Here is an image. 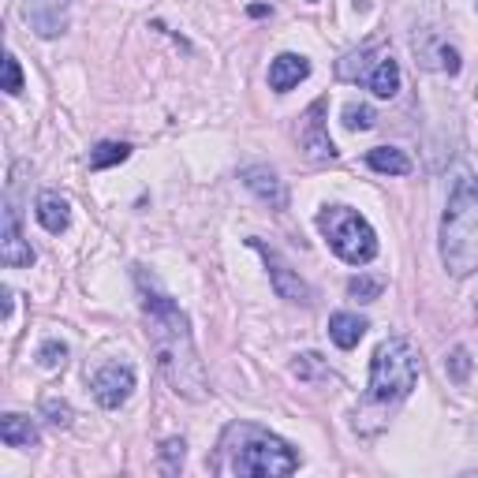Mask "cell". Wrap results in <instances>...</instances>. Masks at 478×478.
Here are the masks:
<instances>
[{"instance_id": "24", "label": "cell", "mask_w": 478, "mask_h": 478, "mask_svg": "<svg viewBox=\"0 0 478 478\" xmlns=\"http://www.w3.org/2000/svg\"><path fill=\"white\" fill-rule=\"evenodd\" d=\"M449 374H452V381H467V374H471V355H467V348H456V351H452Z\"/></svg>"}, {"instance_id": "9", "label": "cell", "mask_w": 478, "mask_h": 478, "mask_svg": "<svg viewBox=\"0 0 478 478\" xmlns=\"http://www.w3.org/2000/svg\"><path fill=\"white\" fill-rule=\"evenodd\" d=\"M251 247L255 251H262V258H265V265H269V276H273V288H276V296L281 299H292V303H310V288L299 281V276L288 269V262H281V255H273V251H265L258 239H251Z\"/></svg>"}, {"instance_id": "6", "label": "cell", "mask_w": 478, "mask_h": 478, "mask_svg": "<svg viewBox=\"0 0 478 478\" xmlns=\"http://www.w3.org/2000/svg\"><path fill=\"white\" fill-rule=\"evenodd\" d=\"M90 389H94L101 408H120V404H128V396L135 392V370L128 363H105L94 374Z\"/></svg>"}, {"instance_id": "18", "label": "cell", "mask_w": 478, "mask_h": 478, "mask_svg": "<svg viewBox=\"0 0 478 478\" xmlns=\"http://www.w3.org/2000/svg\"><path fill=\"white\" fill-rule=\"evenodd\" d=\"M128 157H131V146H128V142H101V146L90 150V169L101 172V169H112V165H120V161H128Z\"/></svg>"}, {"instance_id": "3", "label": "cell", "mask_w": 478, "mask_h": 478, "mask_svg": "<svg viewBox=\"0 0 478 478\" xmlns=\"http://www.w3.org/2000/svg\"><path fill=\"white\" fill-rule=\"evenodd\" d=\"M442 262L452 276L478 273V183L460 169L442 217Z\"/></svg>"}, {"instance_id": "11", "label": "cell", "mask_w": 478, "mask_h": 478, "mask_svg": "<svg viewBox=\"0 0 478 478\" xmlns=\"http://www.w3.org/2000/svg\"><path fill=\"white\" fill-rule=\"evenodd\" d=\"M310 75V60L299 57V53H281L273 64H269V87L276 94H288L296 83H303V78Z\"/></svg>"}, {"instance_id": "23", "label": "cell", "mask_w": 478, "mask_h": 478, "mask_svg": "<svg viewBox=\"0 0 478 478\" xmlns=\"http://www.w3.org/2000/svg\"><path fill=\"white\" fill-rule=\"evenodd\" d=\"M5 90L8 94H19L23 90V68H19V60L8 53L5 57Z\"/></svg>"}, {"instance_id": "10", "label": "cell", "mask_w": 478, "mask_h": 478, "mask_svg": "<svg viewBox=\"0 0 478 478\" xmlns=\"http://www.w3.org/2000/svg\"><path fill=\"white\" fill-rule=\"evenodd\" d=\"M322 112H326V98L310 105V112H307V128H303L299 142L307 146V153L314 157V161H333V157H337V146H333V139L326 135Z\"/></svg>"}, {"instance_id": "25", "label": "cell", "mask_w": 478, "mask_h": 478, "mask_svg": "<svg viewBox=\"0 0 478 478\" xmlns=\"http://www.w3.org/2000/svg\"><path fill=\"white\" fill-rule=\"evenodd\" d=\"M161 456H165V471H176L183 463V442L180 437H169V442L161 445Z\"/></svg>"}, {"instance_id": "13", "label": "cell", "mask_w": 478, "mask_h": 478, "mask_svg": "<svg viewBox=\"0 0 478 478\" xmlns=\"http://www.w3.org/2000/svg\"><path fill=\"white\" fill-rule=\"evenodd\" d=\"M34 213H37V221H42V228L53 232V235H60L71 224V206H68V198H60L57 191L37 194V210Z\"/></svg>"}, {"instance_id": "12", "label": "cell", "mask_w": 478, "mask_h": 478, "mask_svg": "<svg viewBox=\"0 0 478 478\" xmlns=\"http://www.w3.org/2000/svg\"><path fill=\"white\" fill-rule=\"evenodd\" d=\"M244 183H247V187L262 198L265 206H273V210H285V206H288L285 180H276V172H269V169L255 165V169H244Z\"/></svg>"}, {"instance_id": "19", "label": "cell", "mask_w": 478, "mask_h": 478, "mask_svg": "<svg viewBox=\"0 0 478 478\" xmlns=\"http://www.w3.org/2000/svg\"><path fill=\"white\" fill-rule=\"evenodd\" d=\"M370 49H363V53H351V57H344L340 64H337V75L344 78V83H358V78H370Z\"/></svg>"}, {"instance_id": "21", "label": "cell", "mask_w": 478, "mask_h": 478, "mask_svg": "<svg viewBox=\"0 0 478 478\" xmlns=\"http://www.w3.org/2000/svg\"><path fill=\"white\" fill-rule=\"evenodd\" d=\"M381 288H385L381 276H355V281L348 285L351 299H358V303H374V299L381 296Z\"/></svg>"}, {"instance_id": "20", "label": "cell", "mask_w": 478, "mask_h": 478, "mask_svg": "<svg viewBox=\"0 0 478 478\" xmlns=\"http://www.w3.org/2000/svg\"><path fill=\"white\" fill-rule=\"evenodd\" d=\"M374 109L370 105H344V128H351V131H370L374 128Z\"/></svg>"}, {"instance_id": "28", "label": "cell", "mask_w": 478, "mask_h": 478, "mask_svg": "<svg viewBox=\"0 0 478 478\" xmlns=\"http://www.w3.org/2000/svg\"><path fill=\"white\" fill-rule=\"evenodd\" d=\"M442 68H445L449 75H456V71H460V53H456L452 46H442Z\"/></svg>"}, {"instance_id": "26", "label": "cell", "mask_w": 478, "mask_h": 478, "mask_svg": "<svg viewBox=\"0 0 478 478\" xmlns=\"http://www.w3.org/2000/svg\"><path fill=\"white\" fill-rule=\"evenodd\" d=\"M46 415L53 426H68L71 422V408L68 404H57V400H46Z\"/></svg>"}, {"instance_id": "14", "label": "cell", "mask_w": 478, "mask_h": 478, "mask_svg": "<svg viewBox=\"0 0 478 478\" xmlns=\"http://www.w3.org/2000/svg\"><path fill=\"white\" fill-rule=\"evenodd\" d=\"M367 317H358V314H348V310H337L333 317H329V337H333V344L337 348H344V351H351L358 340L367 337Z\"/></svg>"}, {"instance_id": "16", "label": "cell", "mask_w": 478, "mask_h": 478, "mask_svg": "<svg viewBox=\"0 0 478 478\" xmlns=\"http://www.w3.org/2000/svg\"><path fill=\"white\" fill-rule=\"evenodd\" d=\"M367 165L374 172H385V176H408L411 172V161H408V153L404 150H396V146H378L367 153Z\"/></svg>"}, {"instance_id": "27", "label": "cell", "mask_w": 478, "mask_h": 478, "mask_svg": "<svg viewBox=\"0 0 478 478\" xmlns=\"http://www.w3.org/2000/svg\"><path fill=\"white\" fill-rule=\"evenodd\" d=\"M314 370H322V358H317V355H299L296 374H299V378H307V374H314Z\"/></svg>"}, {"instance_id": "22", "label": "cell", "mask_w": 478, "mask_h": 478, "mask_svg": "<svg viewBox=\"0 0 478 478\" xmlns=\"http://www.w3.org/2000/svg\"><path fill=\"white\" fill-rule=\"evenodd\" d=\"M64 358H68V348H64V344H57V340H49L42 351H37V363H42L46 370H57V367H64Z\"/></svg>"}, {"instance_id": "4", "label": "cell", "mask_w": 478, "mask_h": 478, "mask_svg": "<svg viewBox=\"0 0 478 478\" xmlns=\"http://www.w3.org/2000/svg\"><path fill=\"white\" fill-rule=\"evenodd\" d=\"M415 381H419L415 348L408 340H400V337L378 344V351L370 358V400H378V404H400L404 396H411Z\"/></svg>"}, {"instance_id": "7", "label": "cell", "mask_w": 478, "mask_h": 478, "mask_svg": "<svg viewBox=\"0 0 478 478\" xmlns=\"http://www.w3.org/2000/svg\"><path fill=\"white\" fill-rule=\"evenodd\" d=\"M68 8L71 0H26L23 19L37 37H60L68 30Z\"/></svg>"}, {"instance_id": "2", "label": "cell", "mask_w": 478, "mask_h": 478, "mask_svg": "<svg viewBox=\"0 0 478 478\" xmlns=\"http://www.w3.org/2000/svg\"><path fill=\"white\" fill-rule=\"evenodd\" d=\"M213 471L239 474V478H276L299 471V456L281 437L265 433L255 422H232L221 437V456L213 460Z\"/></svg>"}, {"instance_id": "1", "label": "cell", "mask_w": 478, "mask_h": 478, "mask_svg": "<svg viewBox=\"0 0 478 478\" xmlns=\"http://www.w3.org/2000/svg\"><path fill=\"white\" fill-rule=\"evenodd\" d=\"M139 285H142V314L150 322L146 333H150L157 370L187 400H206V374H203V363H198V351L187 329V314L169 296L146 288L142 273H139Z\"/></svg>"}, {"instance_id": "8", "label": "cell", "mask_w": 478, "mask_h": 478, "mask_svg": "<svg viewBox=\"0 0 478 478\" xmlns=\"http://www.w3.org/2000/svg\"><path fill=\"white\" fill-rule=\"evenodd\" d=\"M0 262L12 265V269L34 265V251H30V244H26L23 232H19V210H16L12 198H8V206H5V232H0Z\"/></svg>"}, {"instance_id": "15", "label": "cell", "mask_w": 478, "mask_h": 478, "mask_svg": "<svg viewBox=\"0 0 478 478\" xmlns=\"http://www.w3.org/2000/svg\"><path fill=\"white\" fill-rule=\"evenodd\" d=\"M0 442L8 449H30V445H37V430L23 415H5L0 419Z\"/></svg>"}, {"instance_id": "5", "label": "cell", "mask_w": 478, "mask_h": 478, "mask_svg": "<svg viewBox=\"0 0 478 478\" xmlns=\"http://www.w3.org/2000/svg\"><path fill=\"white\" fill-rule=\"evenodd\" d=\"M317 228H322L326 244L337 251V258H344L348 265H367L378 255V235L367 224L363 213H355L348 206H326L317 213Z\"/></svg>"}, {"instance_id": "17", "label": "cell", "mask_w": 478, "mask_h": 478, "mask_svg": "<svg viewBox=\"0 0 478 478\" xmlns=\"http://www.w3.org/2000/svg\"><path fill=\"white\" fill-rule=\"evenodd\" d=\"M370 90L378 94V98H396V90H400V64H396L392 57H381L378 64H374V71H370Z\"/></svg>"}]
</instances>
